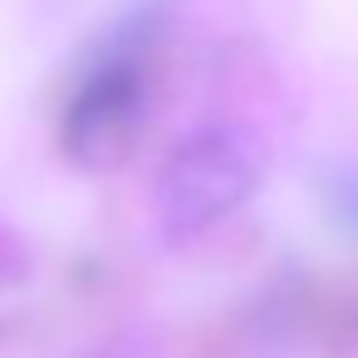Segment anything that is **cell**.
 <instances>
[{"label": "cell", "mask_w": 358, "mask_h": 358, "mask_svg": "<svg viewBox=\"0 0 358 358\" xmlns=\"http://www.w3.org/2000/svg\"><path fill=\"white\" fill-rule=\"evenodd\" d=\"M265 177V148L255 133L216 123L182 138L152 187L157 221L167 241H192L206 226H216L226 211H236Z\"/></svg>", "instance_id": "1"}, {"label": "cell", "mask_w": 358, "mask_h": 358, "mask_svg": "<svg viewBox=\"0 0 358 358\" xmlns=\"http://www.w3.org/2000/svg\"><path fill=\"white\" fill-rule=\"evenodd\" d=\"M138 118H143V79H138V69L133 64H108L79 89V99H74V108L64 118V148H69V157L79 167L108 172L133 152Z\"/></svg>", "instance_id": "2"}, {"label": "cell", "mask_w": 358, "mask_h": 358, "mask_svg": "<svg viewBox=\"0 0 358 358\" xmlns=\"http://www.w3.org/2000/svg\"><path fill=\"white\" fill-rule=\"evenodd\" d=\"M324 196H329V206H334V216L338 221H348L353 231H358V172H329V182H324Z\"/></svg>", "instance_id": "3"}]
</instances>
